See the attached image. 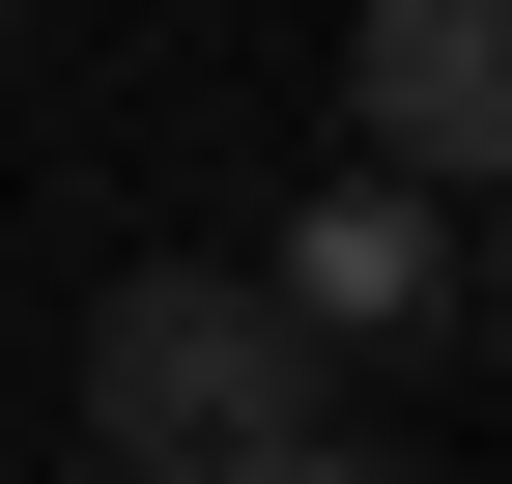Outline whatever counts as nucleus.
<instances>
[{"label":"nucleus","mask_w":512,"mask_h":484,"mask_svg":"<svg viewBox=\"0 0 512 484\" xmlns=\"http://www.w3.org/2000/svg\"><path fill=\"white\" fill-rule=\"evenodd\" d=\"M313 428V342L256 314V257H114V314H86V456L114 484H256Z\"/></svg>","instance_id":"1"},{"label":"nucleus","mask_w":512,"mask_h":484,"mask_svg":"<svg viewBox=\"0 0 512 484\" xmlns=\"http://www.w3.org/2000/svg\"><path fill=\"white\" fill-rule=\"evenodd\" d=\"M256 314L285 342H456L484 285H456V200H399V171H313V228L256 257Z\"/></svg>","instance_id":"2"},{"label":"nucleus","mask_w":512,"mask_h":484,"mask_svg":"<svg viewBox=\"0 0 512 484\" xmlns=\"http://www.w3.org/2000/svg\"><path fill=\"white\" fill-rule=\"evenodd\" d=\"M342 114H370V171H399V200H456V171H484V114H512V0H370Z\"/></svg>","instance_id":"3"},{"label":"nucleus","mask_w":512,"mask_h":484,"mask_svg":"<svg viewBox=\"0 0 512 484\" xmlns=\"http://www.w3.org/2000/svg\"><path fill=\"white\" fill-rule=\"evenodd\" d=\"M256 484H399V456H313V428H285V456H256Z\"/></svg>","instance_id":"4"}]
</instances>
